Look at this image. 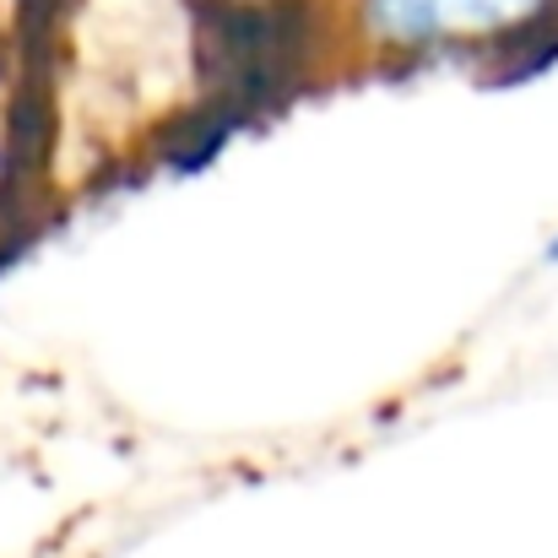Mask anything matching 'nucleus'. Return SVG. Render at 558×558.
<instances>
[{"instance_id":"obj_1","label":"nucleus","mask_w":558,"mask_h":558,"mask_svg":"<svg viewBox=\"0 0 558 558\" xmlns=\"http://www.w3.org/2000/svg\"><path fill=\"white\" fill-rule=\"evenodd\" d=\"M537 0H374V27L401 44H423L439 33H483L532 16Z\"/></svg>"},{"instance_id":"obj_2","label":"nucleus","mask_w":558,"mask_h":558,"mask_svg":"<svg viewBox=\"0 0 558 558\" xmlns=\"http://www.w3.org/2000/svg\"><path fill=\"white\" fill-rule=\"evenodd\" d=\"M548 255H554V260H558V239H554V250H548Z\"/></svg>"}]
</instances>
